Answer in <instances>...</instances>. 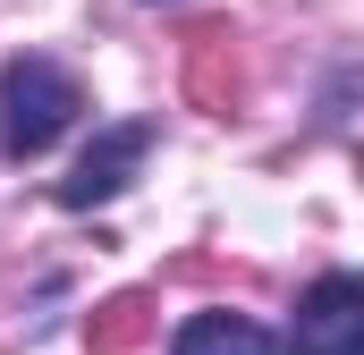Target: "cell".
<instances>
[{
    "label": "cell",
    "mask_w": 364,
    "mask_h": 355,
    "mask_svg": "<svg viewBox=\"0 0 364 355\" xmlns=\"http://www.w3.org/2000/svg\"><path fill=\"white\" fill-rule=\"evenodd\" d=\"M296 355H364V271H322L296 296Z\"/></svg>",
    "instance_id": "cell-2"
},
{
    "label": "cell",
    "mask_w": 364,
    "mask_h": 355,
    "mask_svg": "<svg viewBox=\"0 0 364 355\" xmlns=\"http://www.w3.org/2000/svg\"><path fill=\"white\" fill-rule=\"evenodd\" d=\"M170 355H279V347L246 322V313H195V322L178 330V347H170Z\"/></svg>",
    "instance_id": "cell-4"
},
{
    "label": "cell",
    "mask_w": 364,
    "mask_h": 355,
    "mask_svg": "<svg viewBox=\"0 0 364 355\" xmlns=\"http://www.w3.org/2000/svg\"><path fill=\"white\" fill-rule=\"evenodd\" d=\"M144 330H153V296H144V288H127V296H110V305H102V313L85 322L93 355H127L136 339H144Z\"/></svg>",
    "instance_id": "cell-6"
},
{
    "label": "cell",
    "mask_w": 364,
    "mask_h": 355,
    "mask_svg": "<svg viewBox=\"0 0 364 355\" xmlns=\"http://www.w3.org/2000/svg\"><path fill=\"white\" fill-rule=\"evenodd\" d=\"M186 85L203 110H237V60H229V34L212 26V34H195V51H186Z\"/></svg>",
    "instance_id": "cell-5"
},
{
    "label": "cell",
    "mask_w": 364,
    "mask_h": 355,
    "mask_svg": "<svg viewBox=\"0 0 364 355\" xmlns=\"http://www.w3.org/2000/svg\"><path fill=\"white\" fill-rule=\"evenodd\" d=\"M77 110H85V93H77V77H68L60 60H43V51L9 60V77H0V144H9L17 161L51 153Z\"/></svg>",
    "instance_id": "cell-1"
},
{
    "label": "cell",
    "mask_w": 364,
    "mask_h": 355,
    "mask_svg": "<svg viewBox=\"0 0 364 355\" xmlns=\"http://www.w3.org/2000/svg\"><path fill=\"white\" fill-rule=\"evenodd\" d=\"M144 153H153V119H119V127H102V136L85 144V161L60 178V203H68V212H93V203L127 195L136 170H144Z\"/></svg>",
    "instance_id": "cell-3"
}]
</instances>
